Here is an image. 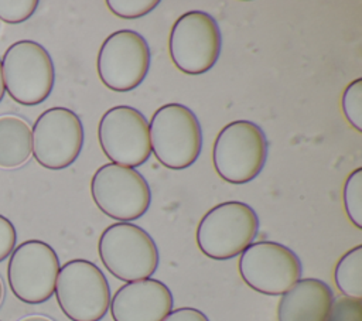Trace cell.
<instances>
[{
    "label": "cell",
    "mask_w": 362,
    "mask_h": 321,
    "mask_svg": "<svg viewBox=\"0 0 362 321\" xmlns=\"http://www.w3.org/2000/svg\"><path fill=\"white\" fill-rule=\"evenodd\" d=\"M90 194L105 215L120 222L143 216L151 204L147 180L136 168L113 163L103 164L95 171Z\"/></svg>",
    "instance_id": "7"
},
{
    "label": "cell",
    "mask_w": 362,
    "mask_h": 321,
    "mask_svg": "<svg viewBox=\"0 0 362 321\" xmlns=\"http://www.w3.org/2000/svg\"><path fill=\"white\" fill-rule=\"evenodd\" d=\"M59 269L57 252L42 240L30 239L13 249L7 264V281L20 301L41 304L54 294Z\"/></svg>",
    "instance_id": "9"
},
{
    "label": "cell",
    "mask_w": 362,
    "mask_h": 321,
    "mask_svg": "<svg viewBox=\"0 0 362 321\" xmlns=\"http://www.w3.org/2000/svg\"><path fill=\"white\" fill-rule=\"evenodd\" d=\"M33 156V133L20 116H0V168L14 170L24 165Z\"/></svg>",
    "instance_id": "16"
},
{
    "label": "cell",
    "mask_w": 362,
    "mask_h": 321,
    "mask_svg": "<svg viewBox=\"0 0 362 321\" xmlns=\"http://www.w3.org/2000/svg\"><path fill=\"white\" fill-rule=\"evenodd\" d=\"M98 250L105 267L126 283L150 279L160 262L153 238L130 222L107 226L99 238Z\"/></svg>",
    "instance_id": "3"
},
{
    "label": "cell",
    "mask_w": 362,
    "mask_h": 321,
    "mask_svg": "<svg viewBox=\"0 0 362 321\" xmlns=\"http://www.w3.org/2000/svg\"><path fill=\"white\" fill-rule=\"evenodd\" d=\"M18 321H54L51 320L49 317L47 315H41V314H31V315H27V317H23L21 320Z\"/></svg>",
    "instance_id": "25"
},
{
    "label": "cell",
    "mask_w": 362,
    "mask_h": 321,
    "mask_svg": "<svg viewBox=\"0 0 362 321\" xmlns=\"http://www.w3.org/2000/svg\"><path fill=\"white\" fill-rule=\"evenodd\" d=\"M3 298H4V284H3V280L0 277V305L3 303Z\"/></svg>",
    "instance_id": "27"
},
{
    "label": "cell",
    "mask_w": 362,
    "mask_h": 321,
    "mask_svg": "<svg viewBox=\"0 0 362 321\" xmlns=\"http://www.w3.org/2000/svg\"><path fill=\"white\" fill-rule=\"evenodd\" d=\"M239 273L253 290L267 296H281L301 277V262L287 246L260 240L250 243L239 259Z\"/></svg>",
    "instance_id": "11"
},
{
    "label": "cell",
    "mask_w": 362,
    "mask_h": 321,
    "mask_svg": "<svg viewBox=\"0 0 362 321\" xmlns=\"http://www.w3.org/2000/svg\"><path fill=\"white\" fill-rule=\"evenodd\" d=\"M222 47L221 30L215 18L192 10L177 18L170 33V57L187 75L208 72L218 61Z\"/></svg>",
    "instance_id": "8"
},
{
    "label": "cell",
    "mask_w": 362,
    "mask_h": 321,
    "mask_svg": "<svg viewBox=\"0 0 362 321\" xmlns=\"http://www.w3.org/2000/svg\"><path fill=\"white\" fill-rule=\"evenodd\" d=\"M37 0H0V20L18 24L28 20L37 10Z\"/></svg>",
    "instance_id": "21"
},
{
    "label": "cell",
    "mask_w": 362,
    "mask_h": 321,
    "mask_svg": "<svg viewBox=\"0 0 362 321\" xmlns=\"http://www.w3.org/2000/svg\"><path fill=\"white\" fill-rule=\"evenodd\" d=\"M257 230L259 218L255 209L240 201H228L204 215L197 228V245L205 256L226 260L253 243Z\"/></svg>",
    "instance_id": "5"
},
{
    "label": "cell",
    "mask_w": 362,
    "mask_h": 321,
    "mask_svg": "<svg viewBox=\"0 0 362 321\" xmlns=\"http://www.w3.org/2000/svg\"><path fill=\"white\" fill-rule=\"evenodd\" d=\"M150 59V47L143 35L133 30H119L103 41L96 66L105 86L129 92L146 79Z\"/></svg>",
    "instance_id": "12"
},
{
    "label": "cell",
    "mask_w": 362,
    "mask_h": 321,
    "mask_svg": "<svg viewBox=\"0 0 362 321\" xmlns=\"http://www.w3.org/2000/svg\"><path fill=\"white\" fill-rule=\"evenodd\" d=\"M334 280L338 290L348 298H362V246L348 250L337 263Z\"/></svg>",
    "instance_id": "17"
},
{
    "label": "cell",
    "mask_w": 362,
    "mask_h": 321,
    "mask_svg": "<svg viewBox=\"0 0 362 321\" xmlns=\"http://www.w3.org/2000/svg\"><path fill=\"white\" fill-rule=\"evenodd\" d=\"M342 112L349 124L362 132V79L358 78L351 82L342 93Z\"/></svg>",
    "instance_id": "19"
},
{
    "label": "cell",
    "mask_w": 362,
    "mask_h": 321,
    "mask_svg": "<svg viewBox=\"0 0 362 321\" xmlns=\"http://www.w3.org/2000/svg\"><path fill=\"white\" fill-rule=\"evenodd\" d=\"M109 10L120 18H140L153 11L160 1L158 0H107Z\"/></svg>",
    "instance_id": "20"
},
{
    "label": "cell",
    "mask_w": 362,
    "mask_h": 321,
    "mask_svg": "<svg viewBox=\"0 0 362 321\" xmlns=\"http://www.w3.org/2000/svg\"><path fill=\"white\" fill-rule=\"evenodd\" d=\"M98 137L103 153L113 164L134 168L144 164L151 154L147 119L127 105L113 106L102 116Z\"/></svg>",
    "instance_id": "13"
},
{
    "label": "cell",
    "mask_w": 362,
    "mask_h": 321,
    "mask_svg": "<svg viewBox=\"0 0 362 321\" xmlns=\"http://www.w3.org/2000/svg\"><path fill=\"white\" fill-rule=\"evenodd\" d=\"M344 206L351 222L362 228V168L351 173L344 185Z\"/></svg>",
    "instance_id": "18"
},
{
    "label": "cell",
    "mask_w": 362,
    "mask_h": 321,
    "mask_svg": "<svg viewBox=\"0 0 362 321\" xmlns=\"http://www.w3.org/2000/svg\"><path fill=\"white\" fill-rule=\"evenodd\" d=\"M328 321H362L361 300L344 297L332 303Z\"/></svg>",
    "instance_id": "22"
},
{
    "label": "cell",
    "mask_w": 362,
    "mask_h": 321,
    "mask_svg": "<svg viewBox=\"0 0 362 321\" xmlns=\"http://www.w3.org/2000/svg\"><path fill=\"white\" fill-rule=\"evenodd\" d=\"M4 92H6V89H4V82H3V72H1V59H0V102H1V99H3V96H4Z\"/></svg>",
    "instance_id": "26"
},
{
    "label": "cell",
    "mask_w": 362,
    "mask_h": 321,
    "mask_svg": "<svg viewBox=\"0 0 362 321\" xmlns=\"http://www.w3.org/2000/svg\"><path fill=\"white\" fill-rule=\"evenodd\" d=\"M267 158V139L262 127L250 120H235L218 133L212 161L218 175L230 184H246L256 178Z\"/></svg>",
    "instance_id": "4"
},
{
    "label": "cell",
    "mask_w": 362,
    "mask_h": 321,
    "mask_svg": "<svg viewBox=\"0 0 362 321\" xmlns=\"http://www.w3.org/2000/svg\"><path fill=\"white\" fill-rule=\"evenodd\" d=\"M148 133L151 153L167 168H187L201 154L202 129L185 105L167 103L158 107L148 123Z\"/></svg>",
    "instance_id": "1"
},
{
    "label": "cell",
    "mask_w": 362,
    "mask_h": 321,
    "mask_svg": "<svg viewBox=\"0 0 362 321\" xmlns=\"http://www.w3.org/2000/svg\"><path fill=\"white\" fill-rule=\"evenodd\" d=\"M17 232L8 218L0 214V262L11 255L16 247Z\"/></svg>",
    "instance_id": "23"
},
{
    "label": "cell",
    "mask_w": 362,
    "mask_h": 321,
    "mask_svg": "<svg viewBox=\"0 0 362 321\" xmlns=\"http://www.w3.org/2000/svg\"><path fill=\"white\" fill-rule=\"evenodd\" d=\"M163 321H209L208 317L192 307H181L173 310Z\"/></svg>",
    "instance_id": "24"
},
{
    "label": "cell",
    "mask_w": 362,
    "mask_h": 321,
    "mask_svg": "<svg viewBox=\"0 0 362 321\" xmlns=\"http://www.w3.org/2000/svg\"><path fill=\"white\" fill-rule=\"evenodd\" d=\"M173 304V294L163 281L144 279L122 286L109 308L113 321H163Z\"/></svg>",
    "instance_id": "14"
},
{
    "label": "cell",
    "mask_w": 362,
    "mask_h": 321,
    "mask_svg": "<svg viewBox=\"0 0 362 321\" xmlns=\"http://www.w3.org/2000/svg\"><path fill=\"white\" fill-rule=\"evenodd\" d=\"M334 294L325 281L300 279L281 294L277 321H328Z\"/></svg>",
    "instance_id": "15"
},
{
    "label": "cell",
    "mask_w": 362,
    "mask_h": 321,
    "mask_svg": "<svg viewBox=\"0 0 362 321\" xmlns=\"http://www.w3.org/2000/svg\"><path fill=\"white\" fill-rule=\"evenodd\" d=\"M33 156L48 170L69 167L79 157L83 147V126L79 116L62 106L42 112L31 129Z\"/></svg>",
    "instance_id": "10"
},
{
    "label": "cell",
    "mask_w": 362,
    "mask_h": 321,
    "mask_svg": "<svg viewBox=\"0 0 362 321\" xmlns=\"http://www.w3.org/2000/svg\"><path fill=\"white\" fill-rule=\"evenodd\" d=\"M54 293L71 321H100L112 298L103 272L85 259H74L61 266Z\"/></svg>",
    "instance_id": "6"
},
{
    "label": "cell",
    "mask_w": 362,
    "mask_h": 321,
    "mask_svg": "<svg viewBox=\"0 0 362 321\" xmlns=\"http://www.w3.org/2000/svg\"><path fill=\"white\" fill-rule=\"evenodd\" d=\"M0 59L4 89L13 100L35 106L51 95L55 68L49 52L41 44L33 40L16 41Z\"/></svg>",
    "instance_id": "2"
}]
</instances>
